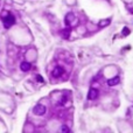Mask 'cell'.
<instances>
[{
	"label": "cell",
	"mask_w": 133,
	"mask_h": 133,
	"mask_svg": "<svg viewBox=\"0 0 133 133\" xmlns=\"http://www.w3.org/2000/svg\"><path fill=\"white\" fill-rule=\"evenodd\" d=\"M1 19H3L4 26H5L6 28H10L11 26H13L14 25V22H15V18L13 16L12 14H10V13H8L7 15H5L4 18H1Z\"/></svg>",
	"instance_id": "1"
},
{
	"label": "cell",
	"mask_w": 133,
	"mask_h": 133,
	"mask_svg": "<svg viewBox=\"0 0 133 133\" xmlns=\"http://www.w3.org/2000/svg\"><path fill=\"white\" fill-rule=\"evenodd\" d=\"M45 112H46V108L43 105H36L35 108H34V113L38 116L45 114Z\"/></svg>",
	"instance_id": "2"
},
{
	"label": "cell",
	"mask_w": 133,
	"mask_h": 133,
	"mask_svg": "<svg viewBox=\"0 0 133 133\" xmlns=\"http://www.w3.org/2000/svg\"><path fill=\"white\" fill-rule=\"evenodd\" d=\"M62 74H63V68L62 67H56V68L54 69V71H53V77L57 78V77H60Z\"/></svg>",
	"instance_id": "3"
},
{
	"label": "cell",
	"mask_w": 133,
	"mask_h": 133,
	"mask_svg": "<svg viewBox=\"0 0 133 133\" xmlns=\"http://www.w3.org/2000/svg\"><path fill=\"white\" fill-rule=\"evenodd\" d=\"M98 96V91L96 89H90L89 90V95H88V98L89 99H96Z\"/></svg>",
	"instance_id": "4"
},
{
	"label": "cell",
	"mask_w": 133,
	"mask_h": 133,
	"mask_svg": "<svg viewBox=\"0 0 133 133\" xmlns=\"http://www.w3.org/2000/svg\"><path fill=\"white\" fill-rule=\"evenodd\" d=\"M20 68H21V70L22 71H28L30 69V64L28 62H22L20 64Z\"/></svg>",
	"instance_id": "5"
},
{
	"label": "cell",
	"mask_w": 133,
	"mask_h": 133,
	"mask_svg": "<svg viewBox=\"0 0 133 133\" xmlns=\"http://www.w3.org/2000/svg\"><path fill=\"white\" fill-rule=\"evenodd\" d=\"M119 83V77H114V78H112V79H110L108 82V84L110 86H113V85H116V84H118Z\"/></svg>",
	"instance_id": "6"
},
{
	"label": "cell",
	"mask_w": 133,
	"mask_h": 133,
	"mask_svg": "<svg viewBox=\"0 0 133 133\" xmlns=\"http://www.w3.org/2000/svg\"><path fill=\"white\" fill-rule=\"evenodd\" d=\"M69 33H70V28H67V29H63L62 30V35H63V38H68L69 36Z\"/></svg>",
	"instance_id": "7"
},
{
	"label": "cell",
	"mask_w": 133,
	"mask_h": 133,
	"mask_svg": "<svg viewBox=\"0 0 133 133\" xmlns=\"http://www.w3.org/2000/svg\"><path fill=\"white\" fill-rule=\"evenodd\" d=\"M101 27H104V26H106V25H109L110 23V20H103V21H101Z\"/></svg>",
	"instance_id": "8"
},
{
	"label": "cell",
	"mask_w": 133,
	"mask_h": 133,
	"mask_svg": "<svg viewBox=\"0 0 133 133\" xmlns=\"http://www.w3.org/2000/svg\"><path fill=\"white\" fill-rule=\"evenodd\" d=\"M61 131H62V132H68L69 131V128H68V126H62V128H61Z\"/></svg>",
	"instance_id": "9"
},
{
	"label": "cell",
	"mask_w": 133,
	"mask_h": 133,
	"mask_svg": "<svg viewBox=\"0 0 133 133\" xmlns=\"http://www.w3.org/2000/svg\"><path fill=\"white\" fill-rule=\"evenodd\" d=\"M128 33H130V29H128V28H124V30H123L124 35H128Z\"/></svg>",
	"instance_id": "10"
},
{
	"label": "cell",
	"mask_w": 133,
	"mask_h": 133,
	"mask_svg": "<svg viewBox=\"0 0 133 133\" xmlns=\"http://www.w3.org/2000/svg\"><path fill=\"white\" fill-rule=\"evenodd\" d=\"M36 79H38V81H39V82H43V78H42V77H41V76H40V75H38V76H36Z\"/></svg>",
	"instance_id": "11"
}]
</instances>
